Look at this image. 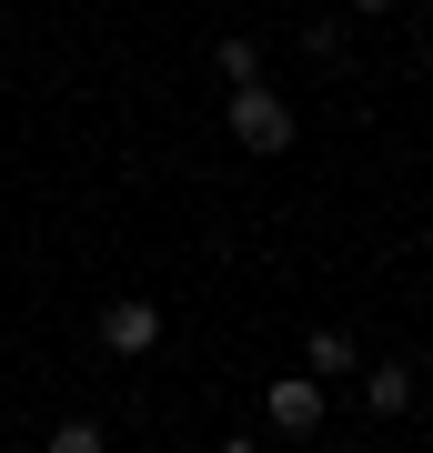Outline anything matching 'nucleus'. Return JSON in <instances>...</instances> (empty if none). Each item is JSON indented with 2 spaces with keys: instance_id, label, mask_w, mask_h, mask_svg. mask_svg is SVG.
<instances>
[{
  "instance_id": "nucleus-1",
  "label": "nucleus",
  "mask_w": 433,
  "mask_h": 453,
  "mask_svg": "<svg viewBox=\"0 0 433 453\" xmlns=\"http://www.w3.org/2000/svg\"><path fill=\"white\" fill-rule=\"evenodd\" d=\"M232 142L242 151H292V101L273 81H242L232 91Z\"/></svg>"
},
{
  "instance_id": "nucleus-2",
  "label": "nucleus",
  "mask_w": 433,
  "mask_h": 453,
  "mask_svg": "<svg viewBox=\"0 0 433 453\" xmlns=\"http://www.w3.org/2000/svg\"><path fill=\"white\" fill-rule=\"evenodd\" d=\"M262 403H273V434H282V443H313V434H322V413H333V393H322L313 372H282Z\"/></svg>"
},
{
  "instance_id": "nucleus-3",
  "label": "nucleus",
  "mask_w": 433,
  "mask_h": 453,
  "mask_svg": "<svg viewBox=\"0 0 433 453\" xmlns=\"http://www.w3.org/2000/svg\"><path fill=\"white\" fill-rule=\"evenodd\" d=\"M151 342H161V303H112V312H101V353L142 363Z\"/></svg>"
},
{
  "instance_id": "nucleus-4",
  "label": "nucleus",
  "mask_w": 433,
  "mask_h": 453,
  "mask_svg": "<svg viewBox=\"0 0 433 453\" xmlns=\"http://www.w3.org/2000/svg\"><path fill=\"white\" fill-rule=\"evenodd\" d=\"M423 403V383H414V363H373L363 372V413H383V423H403Z\"/></svg>"
},
{
  "instance_id": "nucleus-5",
  "label": "nucleus",
  "mask_w": 433,
  "mask_h": 453,
  "mask_svg": "<svg viewBox=\"0 0 433 453\" xmlns=\"http://www.w3.org/2000/svg\"><path fill=\"white\" fill-rule=\"evenodd\" d=\"M303 372H313V383H343V372H353V333H343V323H322V333L303 342Z\"/></svg>"
},
{
  "instance_id": "nucleus-6",
  "label": "nucleus",
  "mask_w": 433,
  "mask_h": 453,
  "mask_svg": "<svg viewBox=\"0 0 433 453\" xmlns=\"http://www.w3.org/2000/svg\"><path fill=\"white\" fill-rule=\"evenodd\" d=\"M41 453H112V434H101L91 413H71V423H50V443Z\"/></svg>"
},
{
  "instance_id": "nucleus-7",
  "label": "nucleus",
  "mask_w": 433,
  "mask_h": 453,
  "mask_svg": "<svg viewBox=\"0 0 433 453\" xmlns=\"http://www.w3.org/2000/svg\"><path fill=\"white\" fill-rule=\"evenodd\" d=\"M212 71H222V81L242 91V81H262V50H252V41H242V31H232L222 50H212Z\"/></svg>"
},
{
  "instance_id": "nucleus-8",
  "label": "nucleus",
  "mask_w": 433,
  "mask_h": 453,
  "mask_svg": "<svg viewBox=\"0 0 433 453\" xmlns=\"http://www.w3.org/2000/svg\"><path fill=\"white\" fill-rule=\"evenodd\" d=\"M343 11H363V20H383V11H403V0H343Z\"/></svg>"
},
{
  "instance_id": "nucleus-9",
  "label": "nucleus",
  "mask_w": 433,
  "mask_h": 453,
  "mask_svg": "<svg viewBox=\"0 0 433 453\" xmlns=\"http://www.w3.org/2000/svg\"><path fill=\"white\" fill-rule=\"evenodd\" d=\"M222 453H262V434H232V443H222Z\"/></svg>"
},
{
  "instance_id": "nucleus-10",
  "label": "nucleus",
  "mask_w": 433,
  "mask_h": 453,
  "mask_svg": "<svg viewBox=\"0 0 433 453\" xmlns=\"http://www.w3.org/2000/svg\"><path fill=\"white\" fill-rule=\"evenodd\" d=\"M11 453H20V443H11Z\"/></svg>"
}]
</instances>
